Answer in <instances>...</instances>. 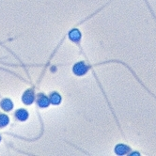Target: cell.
<instances>
[{"label": "cell", "mask_w": 156, "mask_h": 156, "mask_svg": "<svg viewBox=\"0 0 156 156\" xmlns=\"http://www.w3.org/2000/svg\"><path fill=\"white\" fill-rule=\"evenodd\" d=\"M87 70H88V67L84 62H79L73 66V73L74 74L78 76L84 75L87 72Z\"/></svg>", "instance_id": "1"}, {"label": "cell", "mask_w": 156, "mask_h": 156, "mask_svg": "<svg viewBox=\"0 0 156 156\" xmlns=\"http://www.w3.org/2000/svg\"><path fill=\"white\" fill-rule=\"evenodd\" d=\"M23 102L26 105H31L33 102H34V93H33L32 90H27V92H25V94L23 95Z\"/></svg>", "instance_id": "2"}, {"label": "cell", "mask_w": 156, "mask_h": 156, "mask_svg": "<svg viewBox=\"0 0 156 156\" xmlns=\"http://www.w3.org/2000/svg\"><path fill=\"white\" fill-rule=\"evenodd\" d=\"M38 105L42 108H45L50 105V101H49V99L46 96L40 95L38 97Z\"/></svg>", "instance_id": "3"}, {"label": "cell", "mask_w": 156, "mask_h": 156, "mask_svg": "<svg viewBox=\"0 0 156 156\" xmlns=\"http://www.w3.org/2000/svg\"><path fill=\"white\" fill-rule=\"evenodd\" d=\"M129 151H130L129 147H127L126 145H123V144H119V145H118V146L115 148V151L119 155H124Z\"/></svg>", "instance_id": "4"}, {"label": "cell", "mask_w": 156, "mask_h": 156, "mask_svg": "<svg viewBox=\"0 0 156 156\" xmlns=\"http://www.w3.org/2000/svg\"><path fill=\"white\" fill-rule=\"evenodd\" d=\"M69 38L73 41H79L81 39V33L79 32V30L77 29H73L69 33Z\"/></svg>", "instance_id": "5"}, {"label": "cell", "mask_w": 156, "mask_h": 156, "mask_svg": "<svg viewBox=\"0 0 156 156\" xmlns=\"http://www.w3.org/2000/svg\"><path fill=\"white\" fill-rule=\"evenodd\" d=\"M15 116L16 118L21 120V121H24V120H27V118H28V113H27V111L25 110V109H20L18 110L17 112L15 113Z\"/></svg>", "instance_id": "6"}, {"label": "cell", "mask_w": 156, "mask_h": 156, "mask_svg": "<svg viewBox=\"0 0 156 156\" xmlns=\"http://www.w3.org/2000/svg\"><path fill=\"white\" fill-rule=\"evenodd\" d=\"M1 107L5 111H10L13 107L12 102L10 101V100H9V99H5L1 102Z\"/></svg>", "instance_id": "7"}, {"label": "cell", "mask_w": 156, "mask_h": 156, "mask_svg": "<svg viewBox=\"0 0 156 156\" xmlns=\"http://www.w3.org/2000/svg\"><path fill=\"white\" fill-rule=\"evenodd\" d=\"M49 101L53 105H59L61 103V97L58 93H53V94L50 95Z\"/></svg>", "instance_id": "8"}, {"label": "cell", "mask_w": 156, "mask_h": 156, "mask_svg": "<svg viewBox=\"0 0 156 156\" xmlns=\"http://www.w3.org/2000/svg\"><path fill=\"white\" fill-rule=\"evenodd\" d=\"M9 123V118L8 116L1 114L0 115V127H5Z\"/></svg>", "instance_id": "9"}, {"label": "cell", "mask_w": 156, "mask_h": 156, "mask_svg": "<svg viewBox=\"0 0 156 156\" xmlns=\"http://www.w3.org/2000/svg\"><path fill=\"white\" fill-rule=\"evenodd\" d=\"M0 140H1V137H0Z\"/></svg>", "instance_id": "10"}]
</instances>
